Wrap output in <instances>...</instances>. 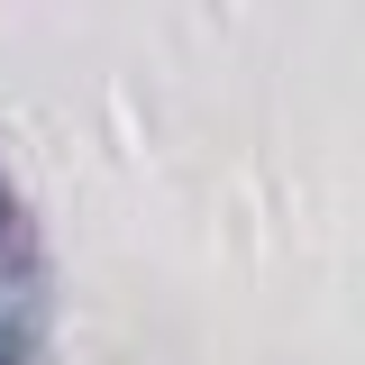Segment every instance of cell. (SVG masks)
Listing matches in <instances>:
<instances>
[{
  "mask_svg": "<svg viewBox=\"0 0 365 365\" xmlns=\"http://www.w3.org/2000/svg\"><path fill=\"white\" fill-rule=\"evenodd\" d=\"M46 274V247H37V220H28V201H19V182L0 174V283L19 292V283H37Z\"/></svg>",
  "mask_w": 365,
  "mask_h": 365,
  "instance_id": "6da1fadb",
  "label": "cell"
},
{
  "mask_svg": "<svg viewBox=\"0 0 365 365\" xmlns=\"http://www.w3.org/2000/svg\"><path fill=\"white\" fill-rule=\"evenodd\" d=\"M0 365H46V356H37V338H28L19 319H0Z\"/></svg>",
  "mask_w": 365,
  "mask_h": 365,
  "instance_id": "7a4b0ae2",
  "label": "cell"
}]
</instances>
